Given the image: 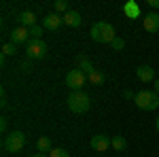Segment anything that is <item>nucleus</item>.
<instances>
[{"label": "nucleus", "instance_id": "obj_19", "mask_svg": "<svg viewBox=\"0 0 159 157\" xmlns=\"http://www.w3.org/2000/svg\"><path fill=\"white\" fill-rule=\"evenodd\" d=\"M15 53H17V45H13V43L2 45V55H15Z\"/></svg>", "mask_w": 159, "mask_h": 157}, {"label": "nucleus", "instance_id": "obj_7", "mask_svg": "<svg viewBox=\"0 0 159 157\" xmlns=\"http://www.w3.org/2000/svg\"><path fill=\"white\" fill-rule=\"evenodd\" d=\"M11 43L13 45H21V43H30V28H24V25H19V28H15L11 32Z\"/></svg>", "mask_w": 159, "mask_h": 157}, {"label": "nucleus", "instance_id": "obj_22", "mask_svg": "<svg viewBox=\"0 0 159 157\" xmlns=\"http://www.w3.org/2000/svg\"><path fill=\"white\" fill-rule=\"evenodd\" d=\"M43 30H45V28H40V25H32V28H30V36L32 38H40L43 36Z\"/></svg>", "mask_w": 159, "mask_h": 157}, {"label": "nucleus", "instance_id": "obj_3", "mask_svg": "<svg viewBox=\"0 0 159 157\" xmlns=\"http://www.w3.org/2000/svg\"><path fill=\"white\" fill-rule=\"evenodd\" d=\"M134 102H136V106L142 109V110H155V109H159V94L144 89V91H138L136 94Z\"/></svg>", "mask_w": 159, "mask_h": 157}, {"label": "nucleus", "instance_id": "obj_29", "mask_svg": "<svg viewBox=\"0 0 159 157\" xmlns=\"http://www.w3.org/2000/svg\"><path fill=\"white\" fill-rule=\"evenodd\" d=\"M32 157H49V155H45V153H36V155H32Z\"/></svg>", "mask_w": 159, "mask_h": 157}, {"label": "nucleus", "instance_id": "obj_21", "mask_svg": "<svg viewBox=\"0 0 159 157\" xmlns=\"http://www.w3.org/2000/svg\"><path fill=\"white\" fill-rule=\"evenodd\" d=\"M110 47H112V51H123V47H125V40L117 36L112 43H110Z\"/></svg>", "mask_w": 159, "mask_h": 157}, {"label": "nucleus", "instance_id": "obj_5", "mask_svg": "<svg viewBox=\"0 0 159 157\" xmlns=\"http://www.w3.org/2000/svg\"><path fill=\"white\" fill-rule=\"evenodd\" d=\"M28 60H43L47 55V43L43 38H30V43L25 45Z\"/></svg>", "mask_w": 159, "mask_h": 157}, {"label": "nucleus", "instance_id": "obj_2", "mask_svg": "<svg viewBox=\"0 0 159 157\" xmlns=\"http://www.w3.org/2000/svg\"><path fill=\"white\" fill-rule=\"evenodd\" d=\"M91 38L96 40V43H112L117 34H115V28L106 21H98V24H93L91 28Z\"/></svg>", "mask_w": 159, "mask_h": 157}, {"label": "nucleus", "instance_id": "obj_12", "mask_svg": "<svg viewBox=\"0 0 159 157\" xmlns=\"http://www.w3.org/2000/svg\"><path fill=\"white\" fill-rule=\"evenodd\" d=\"M64 24L70 25V28H79V25L83 24V17H81L79 11H68L66 15H64Z\"/></svg>", "mask_w": 159, "mask_h": 157}, {"label": "nucleus", "instance_id": "obj_10", "mask_svg": "<svg viewBox=\"0 0 159 157\" xmlns=\"http://www.w3.org/2000/svg\"><path fill=\"white\" fill-rule=\"evenodd\" d=\"M144 30L151 32V34L159 32V13L157 11H148L144 15Z\"/></svg>", "mask_w": 159, "mask_h": 157}, {"label": "nucleus", "instance_id": "obj_23", "mask_svg": "<svg viewBox=\"0 0 159 157\" xmlns=\"http://www.w3.org/2000/svg\"><path fill=\"white\" fill-rule=\"evenodd\" d=\"M49 157H70V155H68V151H64V149H53L49 153Z\"/></svg>", "mask_w": 159, "mask_h": 157}, {"label": "nucleus", "instance_id": "obj_20", "mask_svg": "<svg viewBox=\"0 0 159 157\" xmlns=\"http://www.w3.org/2000/svg\"><path fill=\"white\" fill-rule=\"evenodd\" d=\"M53 7H55V11H60V13L66 15V13H68V0H57Z\"/></svg>", "mask_w": 159, "mask_h": 157}, {"label": "nucleus", "instance_id": "obj_17", "mask_svg": "<svg viewBox=\"0 0 159 157\" xmlns=\"http://www.w3.org/2000/svg\"><path fill=\"white\" fill-rule=\"evenodd\" d=\"M110 146H112L115 151H125V146H127V140H125L123 136H115V138H112V142H110Z\"/></svg>", "mask_w": 159, "mask_h": 157}, {"label": "nucleus", "instance_id": "obj_1", "mask_svg": "<svg viewBox=\"0 0 159 157\" xmlns=\"http://www.w3.org/2000/svg\"><path fill=\"white\" fill-rule=\"evenodd\" d=\"M66 104H68V109L72 110V113H87L89 110V106H91V100H89V96H87L85 91H72L70 96H68V100H66Z\"/></svg>", "mask_w": 159, "mask_h": 157}, {"label": "nucleus", "instance_id": "obj_9", "mask_svg": "<svg viewBox=\"0 0 159 157\" xmlns=\"http://www.w3.org/2000/svg\"><path fill=\"white\" fill-rule=\"evenodd\" d=\"M110 142H112V138H108L106 134H98V136L91 138V149L98 151V153H104V151L110 146Z\"/></svg>", "mask_w": 159, "mask_h": 157}, {"label": "nucleus", "instance_id": "obj_27", "mask_svg": "<svg viewBox=\"0 0 159 157\" xmlns=\"http://www.w3.org/2000/svg\"><path fill=\"white\" fill-rule=\"evenodd\" d=\"M123 96L127 98V100H132V98H136V94H132V91H129V89H127V91H125V94H123Z\"/></svg>", "mask_w": 159, "mask_h": 157}, {"label": "nucleus", "instance_id": "obj_26", "mask_svg": "<svg viewBox=\"0 0 159 157\" xmlns=\"http://www.w3.org/2000/svg\"><path fill=\"white\" fill-rule=\"evenodd\" d=\"M19 68H21L24 72H28V70H30V62H21V66H19Z\"/></svg>", "mask_w": 159, "mask_h": 157}, {"label": "nucleus", "instance_id": "obj_24", "mask_svg": "<svg viewBox=\"0 0 159 157\" xmlns=\"http://www.w3.org/2000/svg\"><path fill=\"white\" fill-rule=\"evenodd\" d=\"M7 125H9V123H7V117H2V119H0V132H7Z\"/></svg>", "mask_w": 159, "mask_h": 157}, {"label": "nucleus", "instance_id": "obj_14", "mask_svg": "<svg viewBox=\"0 0 159 157\" xmlns=\"http://www.w3.org/2000/svg\"><path fill=\"white\" fill-rule=\"evenodd\" d=\"M36 146H38L40 153H51V151H53V142H51L49 136H40L38 142H36Z\"/></svg>", "mask_w": 159, "mask_h": 157}, {"label": "nucleus", "instance_id": "obj_18", "mask_svg": "<svg viewBox=\"0 0 159 157\" xmlns=\"http://www.w3.org/2000/svg\"><path fill=\"white\" fill-rule=\"evenodd\" d=\"M87 79H89V83H91V85H104V74L100 72V70L91 72L89 76H87Z\"/></svg>", "mask_w": 159, "mask_h": 157}, {"label": "nucleus", "instance_id": "obj_11", "mask_svg": "<svg viewBox=\"0 0 159 157\" xmlns=\"http://www.w3.org/2000/svg\"><path fill=\"white\" fill-rule=\"evenodd\" d=\"M136 76L142 81V83H153V81H157V76H155V68H151V66H138L136 68Z\"/></svg>", "mask_w": 159, "mask_h": 157}, {"label": "nucleus", "instance_id": "obj_15", "mask_svg": "<svg viewBox=\"0 0 159 157\" xmlns=\"http://www.w3.org/2000/svg\"><path fill=\"white\" fill-rule=\"evenodd\" d=\"M34 21H36V17H34V13H32V11H24L21 15H19V24L24 25V28H32Z\"/></svg>", "mask_w": 159, "mask_h": 157}, {"label": "nucleus", "instance_id": "obj_13", "mask_svg": "<svg viewBox=\"0 0 159 157\" xmlns=\"http://www.w3.org/2000/svg\"><path fill=\"white\" fill-rule=\"evenodd\" d=\"M123 13H125V17H129V19H138V17H140V7L136 4L134 0H129V2L123 4Z\"/></svg>", "mask_w": 159, "mask_h": 157}, {"label": "nucleus", "instance_id": "obj_28", "mask_svg": "<svg viewBox=\"0 0 159 157\" xmlns=\"http://www.w3.org/2000/svg\"><path fill=\"white\" fill-rule=\"evenodd\" d=\"M155 91L159 94V76H157V81H155Z\"/></svg>", "mask_w": 159, "mask_h": 157}, {"label": "nucleus", "instance_id": "obj_25", "mask_svg": "<svg viewBox=\"0 0 159 157\" xmlns=\"http://www.w3.org/2000/svg\"><path fill=\"white\" fill-rule=\"evenodd\" d=\"M148 7L151 9H159V0H148Z\"/></svg>", "mask_w": 159, "mask_h": 157}, {"label": "nucleus", "instance_id": "obj_4", "mask_svg": "<svg viewBox=\"0 0 159 157\" xmlns=\"http://www.w3.org/2000/svg\"><path fill=\"white\" fill-rule=\"evenodd\" d=\"M25 145V134L24 132H11L4 136V140H2V146H4V151H9V153H17V151H21Z\"/></svg>", "mask_w": 159, "mask_h": 157}, {"label": "nucleus", "instance_id": "obj_6", "mask_svg": "<svg viewBox=\"0 0 159 157\" xmlns=\"http://www.w3.org/2000/svg\"><path fill=\"white\" fill-rule=\"evenodd\" d=\"M89 79H87V74L81 70V68H74L70 72L66 74V85L72 89V91H83V85L87 83Z\"/></svg>", "mask_w": 159, "mask_h": 157}, {"label": "nucleus", "instance_id": "obj_8", "mask_svg": "<svg viewBox=\"0 0 159 157\" xmlns=\"http://www.w3.org/2000/svg\"><path fill=\"white\" fill-rule=\"evenodd\" d=\"M61 24H64V15H57V13H47V17L43 19L45 30H60Z\"/></svg>", "mask_w": 159, "mask_h": 157}, {"label": "nucleus", "instance_id": "obj_30", "mask_svg": "<svg viewBox=\"0 0 159 157\" xmlns=\"http://www.w3.org/2000/svg\"><path fill=\"white\" fill-rule=\"evenodd\" d=\"M155 127H157V132H159V117H157V121H155Z\"/></svg>", "mask_w": 159, "mask_h": 157}, {"label": "nucleus", "instance_id": "obj_16", "mask_svg": "<svg viewBox=\"0 0 159 157\" xmlns=\"http://www.w3.org/2000/svg\"><path fill=\"white\" fill-rule=\"evenodd\" d=\"M79 66H81V70H83V72H85L87 76H89L91 72H96V68H93V64H91V62L87 60L85 55H79Z\"/></svg>", "mask_w": 159, "mask_h": 157}]
</instances>
